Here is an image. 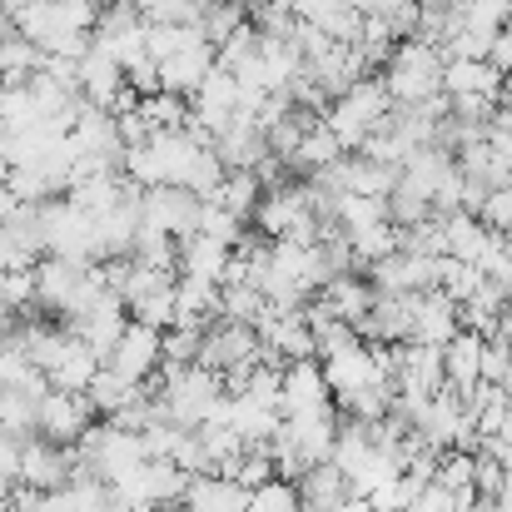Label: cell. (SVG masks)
Instances as JSON below:
<instances>
[{
	"label": "cell",
	"mask_w": 512,
	"mask_h": 512,
	"mask_svg": "<svg viewBox=\"0 0 512 512\" xmlns=\"http://www.w3.org/2000/svg\"><path fill=\"white\" fill-rule=\"evenodd\" d=\"M443 65H448V55H443L438 45L408 35V40H398L393 60H388L378 75H383L393 105H423V100L443 95Z\"/></svg>",
	"instance_id": "obj_1"
},
{
	"label": "cell",
	"mask_w": 512,
	"mask_h": 512,
	"mask_svg": "<svg viewBox=\"0 0 512 512\" xmlns=\"http://www.w3.org/2000/svg\"><path fill=\"white\" fill-rule=\"evenodd\" d=\"M393 110V95L383 85V75H363L358 85H348L339 100L324 110V125L339 135L343 150H363L368 135L378 130V120Z\"/></svg>",
	"instance_id": "obj_2"
},
{
	"label": "cell",
	"mask_w": 512,
	"mask_h": 512,
	"mask_svg": "<svg viewBox=\"0 0 512 512\" xmlns=\"http://www.w3.org/2000/svg\"><path fill=\"white\" fill-rule=\"evenodd\" d=\"M184 488H189V473H184L174 458H150V463H140L130 478L115 483V498L155 512V508H165V503H179Z\"/></svg>",
	"instance_id": "obj_3"
},
{
	"label": "cell",
	"mask_w": 512,
	"mask_h": 512,
	"mask_svg": "<svg viewBox=\"0 0 512 512\" xmlns=\"http://www.w3.org/2000/svg\"><path fill=\"white\" fill-rule=\"evenodd\" d=\"M75 473H80V448H70V443L30 438V443L20 448V483H25V488L55 493V488L75 483Z\"/></svg>",
	"instance_id": "obj_4"
},
{
	"label": "cell",
	"mask_w": 512,
	"mask_h": 512,
	"mask_svg": "<svg viewBox=\"0 0 512 512\" xmlns=\"http://www.w3.org/2000/svg\"><path fill=\"white\" fill-rule=\"evenodd\" d=\"M140 214H145V224L165 229L174 239H189V234H199L204 199H199L194 189H184V184H155V189H145Z\"/></svg>",
	"instance_id": "obj_5"
},
{
	"label": "cell",
	"mask_w": 512,
	"mask_h": 512,
	"mask_svg": "<svg viewBox=\"0 0 512 512\" xmlns=\"http://www.w3.org/2000/svg\"><path fill=\"white\" fill-rule=\"evenodd\" d=\"M160 363H165V334L150 329V324H140V319H130V329L120 334V343L105 358V368H115L130 383H150L160 373Z\"/></svg>",
	"instance_id": "obj_6"
},
{
	"label": "cell",
	"mask_w": 512,
	"mask_h": 512,
	"mask_svg": "<svg viewBox=\"0 0 512 512\" xmlns=\"http://www.w3.org/2000/svg\"><path fill=\"white\" fill-rule=\"evenodd\" d=\"M259 329L254 324H239V319H214L204 329V348H199V363L229 373V368H244V363H259Z\"/></svg>",
	"instance_id": "obj_7"
},
{
	"label": "cell",
	"mask_w": 512,
	"mask_h": 512,
	"mask_svg": "<svg viewBox=\"0 0 512 512\" xmlns=\"http://www.w3.org/2000/svg\"><path fill=\"white\" fill-rule=\"evenodd\" d=\"M90 423H95V408H90L85 393H70V388H45L40 393V438L75 448Z\"/></svg>",
	"instance_id": "obj_8"
},
{
	"label": "cell",
	"mask_w": 512,
	"mask_h": 512,
	"mask_svg": "<svg viewBox=\"0 0 512 512\" xmlns=\"http://www.w3.org/2000/svg\"><path fill=\"white\" fill-rule=\"evenodd\" d=\"M458 334H463L458 299H448L443 289H423V294H413V334H408V343H433V348H448Z\"/></svg>",
	"instance_id": "obj_9"
},
{
	"label": "cell",
	"mask_w": 512,
	"mask_h": 512,
	"mask_svg": "<svg viewBox=\"0 0 512 512\" xmlns=\"http://www.w3.org/2000/svg\"><path fill=\"white\" fill-rule=\"evenodd\" d=\"M214 150H219V160L229 165V170H259L274 150H269V130L249 115V110H239L219 135H214Z\"/></svg>",
	"instance_id": "obj_10"
},
{
	"label": "cell",
	"mask_w": 512,
	"mask_h": 512,
	"mask_svg": "<svg viewBox=\"0 0 512 512\" xmlns=\"http://www.w3.org/2000/svg\"><path fill=\"white\" fill-rule=\"evenodd\" d=\"M189 115L204 125V130H224L234 115H239V75L234 70H224V65H214L209 70V80L189 95Z\"/></svg>",
	"instance_id": "obj_11"
},
{
	"label": "cell",
	"mask_w": 512,
	"mask_h": 512,
	"mask_svg": "<svg viewBox=\"0 0 512 512\" xmlns=\"http://www.w3.org/2000/svg\"><path fill=\"white\" fill-rule=\"evenodd\" d=\"M279 408H284V418L334 408V393H329V378H324V363L319 358H299V363L284 368V398H279Z\"/></svg>",
	"instance_id": "obj_12"
},
{
	"label": "cell",
	"mask_w": 512,
	"mask_h": 512,
	"mask_svg": "<svg viewBox=\"0 0 512 512\" xmlns=\"http://www.w3.org/2000/svg\"><path fill=\"white\" fill-rule=\"evenodd\" d=\"M443 95L448 100H503V70L493 60H448L443 65Z\"/></svg>",
	"instance_id": "obj_13"
},
{
	"label": "cell",
	"mask_w": 512,
	"mask_h": 512,
	"mask_svg": "<svg viewBox=\"0 0 512 512\" xmlns=\"http://www.w3.org/2000/svg\"><path fill=\"white\" fill-rule=\"evenodd\" d=\"M219 65V50L204 40V35H194L189 45H179L170 60H160V75H165V90H174V95H194L204 80H209V70Z\"/></svg>",
	"instance_id": "obj_14"
},
{
	"label": "cell",
	"mask_w": 512,
	"mask_h": 512,
	"mask_svg": "<svg viewBox=\"0 0 512 512\" xmlns=\"http://www.w3.org/2000/svg\"><path fill=\"white\" fill-rule=\"evenodd\" d=\"M498 244H503V234H498V229H488L478 214H468V209L443 214V254L468 259V264H483Z\"/></svg>",
	"instance_id": "obj_15"
},
{
	"label": "cell",
	"mask_w": 512,
	"mask_h": 512,
	"mask_svg": "<svg viewBox=\"0 0 512 512\" xmlns=\"http://www.w3.org/2000/svg\"><path fill=\"white\" fill-rule=\"evenodd\" d=\"M363 343H408L413 334V294H373L368 319L358 324Z\"/></svg>",
	"instance_id": "obj_16"
},
{
	"label": "cell",
	"mask_w": 512,
	"mask_h": 512,
	"mask_svg": "<svg viewBox=\"0 0 512 512\" xmlns=\"http://www.w3.org/2000/svg\"><path fill=\"white\" fill-rule=\"evenodd\" d=\"M189 512H249V488L229 473H194L184 488Z\"/></svg>",
	"instance_id": "obj_17"
},
{
	"label": "cell",
	"mask_w": 512,
	"mask_h": 512,
	"mask_svg": "<svg viewBox=\"0 0 512 512\" xmlns=\"http://www.w3.org/2000/svg\"><path fill=\"white\" fill-rule=\"evenodd\" d=\"M130 329V304L120 299V294H105L80 324H70V334H80V339L90 343L100 358H110V348L120 343V334Z\"/></svg>",
	"instance_id": "obj_18"
},
{
	"label": "cell",
	"mask_w": 512,
	"mask_h": 512,
	"mask_svg": "<svg viewBox=\"0 0 512 512\" xmlns=\"http://www.w3.org/2000/svg\"><path fill=\"white\" fill-rule=\"evenodd\" d=\"M348 498H358V493H353L348 473H343L334 458H329V463H314V468L299 478V503H304V512H339Z\"/></svg>",
	"instance_id": "obj_19"
},
{
	"label": "cell",
	"mask_w": 512,
	"mask_h": 512,
	"mask_svg": "<svg viewBox=\"0 0 512 512\" xmlns=\"http://www.w3.org/2000/svg\"><path fill=\"white\" fill-rule=\"evenodd\" d=\"M294 15L304 25L324 30L329 40H343V45H353L358 30H363V10L353 0H294Z\"/></svg>",
	"instance_id": "obj_20"
},
{
	"label": "cell",
	"mask_w": 512,
	"mask_h": 512,
	"mask_svg": "<svg viewBox=\"0 0 512 512\" xmlns=\"http://www.w3.org/2000/svg\"><path fill=\"white\" fill-rule=\"evenodd\" d=\"M174 299H179V314H174V324L209 329L214 319H224V284H209V279H189V274H179V284H174Z\"/></svg>",
	"instance_id": "obj_21"
},
{
	"label": "cell",
	"mask_w": 512,
	"mask_h": 512,
	"mask_svg": "<svg viewBox=\"0 0 512 512\" xmlns=\"http://www.w3.org/2000/svg\"><path fill=\"white\" fill-rule=\"evenodd\" d=\"M229 259H234V249L219 244V239H209V234H189V239H179V274H189V279L224 284Z\"/></svg>",
	"instance_id": "obj_22"
},
{
	"label": "cell",
	"mask_w": 512,
	"mask_h": 512,
	"mask_svg": "<svg viewBox=\"0 0 512 512\" xmlns=\"http://www.w3.org/2000/svg\"><path fill=\"white\" fill-rule=\"evenodd\" d=\"M483 348H488V339H483V334H473V329H463L458 339L443 348L448 388L468 393V388H478V383H483Z\"/></svg>",
	"instance_id": "obj_23"
},
{
	"label": "cell",
	"mask_w": 512,
	"mask_h": 512,
	"mask_svg": "<svg viewBox=\"0 0 512 512\" xmlns=\"http://www.w3.org/2000/svg\"><path fill=\"white\" fill-rule=\"evenodd\" d=\"M105 368V358L90 348V343L80 339V334H70L65 343V353L55 358V368H50V388H70V393H85L90 388V378Z\"/></svg>",
	"instance_id": "obj_24"
},
{
	"label": "cell",
	"mask_w": 512,
	"mask_h": 512,
	"mask_svg": "<svg viewBox=\"0 0 512 512\" xmlns=\"http://www.w3.org/2000/svg\"><path fill=\"white\" fill-rule=\"evenodd\" d=\"M45 60H50V55H45L30 35H20V30H15L10 40H0V80H5V85H30V80L45 70Z\"/></svg>",
	"instance_id": "obj_25"
},
{
	"label": "cell",
	"mask_w": 512,
	"mask_h": 512,
	"mask_svg": "<svg viewBox=\"0 0 512 512\" xmlns=\"http://www.w3.org/2000/svg\"><path fill=\"white\" fill-rule=\"evenodd\" d=\"M135 393H140V383L120 378L115 368H100V373L90 378V388H85V398H90L95 418H120V413L135 403Z\"/></svg>",
	"instance_id": "obj_26"
},
{
	"label": "cell",
	"mask_w": 512,
	"mask_h": 512,
	"mask_svg": "<svg viewBox=\"0 0 512 512\" xmlns=\"http://www.w3.org/2000/svg\"><path fill=\"white\" fill-rule=\"evenodd\" d=\"M339 155H343L339 135H334V130H329V125L319 120V125H314L309 135H304V145H299V155L289 160V174H294V179H309V174L329 170V165H334Z\"/></svg>",
	"instance_id": "obj_27"
},
{
	"label": "cell",
	"mask_w": 512,
	"mask_h": 512,
	"mask_svg": "<svg viewBox=\"0 0 512 512\" xmlns=\"http://www.w3.org/2000/svg\"><path fill=\"white\" fill-rule=\"evenodd\" d=\"M264 179L254 170H229V179L219 184V194H214V204H224L229 214H239V219H249L254 224V209H259V199H264Z\"/></svg>",
	"instance_id": "obj_28"
},
{
	"label": "cell",
	"mask_w": 512,
	"mask_h": 512,
	"mask_svg": "<svg viewBox=\"0 0 512 512\" xmlns=\"http://www.w3.org/2000/svg\"><path fill=\"white\" fill-rule=\"evenodd\" d=\"M244 20H249V0H204V10H199V35L219 50Z\"/></svg>",
	"instance_id": "obj_29"
},
{
	"label": "cell",
	"mask_w": 512,
	"mask_h": 512,
	"mask_svg": "<svg viewBox=\"0 0 512 512\" xmlns=\"http://www.w3.org/2000/svg\"><path fill=\"white\" fill-rule=\"evenodd\" d=\"M343 234H348V244L358 254V269H368V264H378V259H388L398 249V224L393 219H378V224H363V229H343Z\"/></svg>",
	"instance_id": "obj_30"
},
{
	"label": "cell",
	"mask_w": 512,
	"mask_h": 512,
	"mask_svg": "<svg viewBox=\"0 0 512 512\" xmlns=\"http://www.w3.org/2000/svg\"><path fill=\"white\" fill-rule=\"evenodd\" d=\"M135 259L179 279V239L165 234V229H155V224H140V234H135Z\"/></svg>",
	"instance_id": "obj_31"
},
{
	"label": "cell",
	"mask_w": 512,
	"mask_h": 512,
	"mask_svg": "<svg viewBox=\"0 0 512 512\" xmlns=\"http://www.w3.org/2000/svg\"><path fill=\"white\" fill-rule=\"evenodd\" d=\"M512 20V0H463V30L468 35H483V40H498ZM458 30V35H463Z\"/></svg>",
	"instance_id": "obj_32"
},
{
	"label": "cell",
	"mask_w": 512,
	"mask_h": 512,
	"mask_svg": "<svg viewBox=\"0 0 512 512\" xmlns=\"http://www.w3.org/2000/svg\"><path fill=\"white\" fill-rule=\"evenodd\" d=\"M433 214H438L433 199H428L413 179L398 174V184L388 189V219H393V224H418V219H433Z\"/></svg>",
	"instance_id": "obj_33"
},
{
	"label": "cell",
	"mask_w": 512,
	"mask_h": 512,
	"mask_svg": "<svg viewBox=\"0 0 512 512\" xmlns=\"http://www.w3.org/2000/svg\"><path fill=\"white\" fill-rule=\"evenodd\" d=\"M433 483H443V488H448V493H458V498H478V468H473V453L448 448V453L438 458Z\"/></svg>",
	"instance_id": "obj_34"
},
{
	"label": "cell",
	"mask_w": 512,
	"mask_h": 512,
	"mask_svg": "<svg viewBox=\"0 0 512 512\" xmlns=\"http://www.w3.org/2000/svg\"><path fill=\"white\" fill-rule=\"evenodd\" d=\"M140 115L150 120V130H184L189 125V100L174 90H155L140 100Z\"/></svg>",
	"instance_id": "obj_35"
},
{
	"label": "cell",
	"mask_w": 512,
	"mask_h": 512,
	"mask_svg": "<svg viewBox=\"0 0 512 512\" xmlns=\"http://www.w3.org/2000/svg\"><path fill=\"white\" fill-rule=\"evenodd\" d=\"M179 284V279H174ZM174 284L165 289H155V294H145V299H135L130 304V319H140V324H150V329H174V314H179V299H174Z\"/></svg>",
	"instance_id": "obj_36"
},
{
	"label": "cell",
	"mask_w": 512,
	"mask_h": 512,
	"mask_svg": "<svg viewBox=\"0 0 512 512\" xmlns=\"http://www.w3.org/2000/svg\"><path fill=\"white\" fill-rule=\"evenodd\" d=\"M264 314H269L264 289H254V284H224V319H239V324H254L259 329Z\"/></svg>",
	"instance_id": "obj_37"
},
{
	"label": "cell",
	"mask_w": 512,
	"mask_h": 512,
	"mask_svg": "<svg viewBox=\"0 0 512 512\" xmlns=\"http://www.w3.org/2000/svg\"><path fill=\"white\" fill-rule=\"evenodd\" d=\"M199 234H209V239H219V244H239L244 234H249V219H239V214H229L224 204H214V199H204V214H199Z\"/></svg>",
	"instance_id": "obj_38"
},
{
	"label": "cell",
	"mask_w": 512,
	"mask_h": 512,
	"mask_svg": "<svg viewBox=\"0 0 512 512\" xmlns=\"http://www.w3.org/2000/svg\"><path fill=\"white\" fill-rule=\"evenodd\" d=\"M249 512H304V503H299V483L269 478L264 488L249 493Z\"/></svg>",
	"instance_id": "obj_39"
},
{
	"label": "cell",
	"mask_w": 512,
	"mask_h": 512,
	"mask_svg": "<svg viewBox=\"0 0 512 512\" xmlns=\"http://www.w3.org/2000/svg\"><path fill=\"white\" fill-rule=\"evenodd\" d=\"M199 348H204V329L194 324L165 329V363H199Z\"/></svg>",
	"instance_id": "obj_40"
},
{
	"label": "cell",
	"mask_w": 512,
	"mask_h": 512,
	"mask_svg": "<svg viewBox=\"0 0 512 512\" xmlns=\"http://www.w3.org/2000/svg\"><path fill=\"white\" fill-rule=\"evenodd\" d=\"M478 219L488 229H498V234H512V179L498 184V189H488V204L478 209Z\"/></svg>",
	"instance_id": "obj_41"
},
{
	"label": "cell",
	"mask_w": 512,
	"mask_h": 512,
	"mask_svg": "<svg viewBox=\"0 0 512 512\" xmlns=\"http://www.w3.org/2000/svg\"><path fill=\"white\" fill-rule=\"evenodd\" d=\"M473 503H478V498H458V493H448L443 483H428V488L418 493L413 512H473Z\"/></svg>",
	"instance_id": "obj_42"
},
{
	"label": "cell",
	"mask_w": 512,
	"mask_h": 512,
	"mask_svg": "<svg viewBox=\"0 0 512 512\" xmlns=\"http://www.w3.org/2000/svg\"><path fill=\"white\" fill-rule=\"evenodd\" d=\"M488 60H493L503 75H508V70H512V30H503V35L493 40V55H488Z\"/></svg>",
	"instance_id": "obj_43"
},
{
	"label": "cell",
	"mask_w": 512,
	"mask_h": 512,
	"mask_svg": "<svg viewBox=\"0 0 512 512\" xmlns=\"http://www.w3.org/2000/svg\"><path fill=\"white\" fill-rule=\"evenodd\" d=\"M339 512H388V508H383L378 498H348Z\"/></svg>",
	"instance_id": "obj_44"
},
{
	"label": "cell",
	"mask_w": 512,
	"mask_h": 512,
	"mask_svg": "<svg viewBox=\"0 0 512 512\" xmlns=\"http://www.w3.org/2000/svg\"><path fill=\"white\" fill-rule=\"evenodd\" d=\"M503 100H512V70L503 75Z\"/></svg>",
	"instance_id": "obj_45"
},
{
	"label": "cell",
	"mask_w": 512,
	"mask_h": 512,
	"mask_svg": "<svg viewBox=\"0 0 512 512\" xmlns=\"http://www.w3.org/2000/svg\"><path fill=\"white\" fill-rule=\"evenodd\" d=\"M503 249H508V259H512V234H503Z\"/></svg>",
	"instance_id": "obj_46"
},
{
	"label": "cell",
	"mask_w": 512,
	"mask_h": 512,
	"mask_svg": "<svg viewBox=\"0 0 512 512\" xmlns=\"http://www.w3.org/2000/svg\"><path fill=\"white\" fill-rule=\"evenodd\" d=\"M0 85H5V80H0Z\"/></svg>",
	"instance_id": "obj_47"
}]
</instances>
